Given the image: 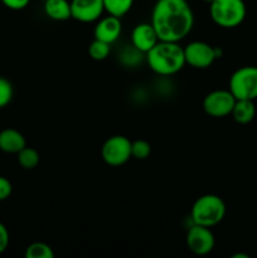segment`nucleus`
<instances>
[{"label":"nucleus","mask_w":257,"mask_h":258,"mask_svg":"<svg viewBox=\"0 0 257 258\" xmlns=\"http://www.w3.org/2000/svg\"><path fill=\"white\" fill-rule=\"evenodd\" d=\"M14 97V87L5 77H0V108H4Z\"/></svg>","instance_id":"4be33fe9"},{"label":"nucleus","mask_w":257,"mask_h":258,"mask_svg":"<svg viewBox=\"0 0 257 258\" xmlns=\"http://www.w3.org/2000/svg\"><path fill=\"white\" fill-rule=\"evenodd\" d=\"M232 117L239 125H247L252 122L256 116V106L252 100H236L232 110Z\"/></svg>","instance_id":"2eb2a0df"},{"label":"nucleus","mask_w":257,"mask_h":258,"mask_svg":"<svg viewBox=\"0 0 257 258\" xmlns=\"http://www.w3.org/2000/svg\"><path fill=\"white\" fill-rule=\"evenodd\" d=\"M13 185L10 180L5 176L0 175V202H4L12 196Z\"/></svg>","instance_id":"5701e85b"},{"label":"nucleus","mask_w":257,"mask_h":258,"mask_svg":"<svg viewBox=\"0 0 257 258\" xmlns=\"http://www.w3.org/2000/svg\"><path fill=\"white\" fill-rule=\"evenodd\" d=\"M145 62L155 75L171 77L185 66L184 48L178 42L159 40L145 54Z\"/></svg>","instance_id":"f03ea898"},{"label":"nucleus","mask_w":257,"mask_h":258,"mask_svg":"<svg viewBox=\"0 0 257 258\" xmlns=\"http://www.w3.org/2000/svg\"><path fill=\"white\" fill-rule=\"evenodd\" d=\"M226 213V203L221 197L217 194H204L196 199L189 218L193 224L212 228L223 221Z\"/></svg>","instance_id":"7ed1b4c3"},{"label":"nucleus","mask_w":257,"mask_h":258,"mask_svg":"<svg viewBox=\"0 0 257 258\" xmlns=\"http://www.w3.org/2000/svg\"><path fill=\"white\" fill-rule=\"evenodd\" d=\"M231 258H251L247 253H243V252H237V253L232 254Z\"/></svg>","instance_id":"a878e982"},{"label":"nucleus","mask_w":257,"mask_h":258,"mask_svg":"<svg viewBox=\"0 0 257 258\" xmlns=\"http://www.w3.org/2000/svg\"><path fill=\"white\" fill-rule=\"evenodd\" d=\"M43 9H44L45 15L55 22H66L68 19H72L71 2L68 0H44Z\"/></svg>","instance_id":"4468645a"},{"label":"nucleus","mask_w":257,"mask_h":258,"mask_svg":"<svg viewBox=\"0 0 257 258\" xmlns=\"http://www.w3.org/2000/svg\"><path fill=\"white\" fill-rule=\"evenodd\" d=\"M183 48L185 64L190 66L191 68H196V70L209 68L217 59L213 45L203 42V40H193Z\"/></svg>","instance_id":"1a4fd4ad"},{"label":"nucleus","mask_w":257,"mask_h":258,"mask_svg":"<svg viewBox=\"0 0 257 258\" xmlns=\"http://www.w3.org/2000/svg\"><path fill=\"white\" fill-rule=\"evenodd\" d=\"M27 146V140L20 131L8 127L0 131V150L5 154H18Z\"/></svg>","instance_id":"ddd939ff"},{"label":"nucleus","mask_w":257,"mask_h":258,"mask_svg":"<svg viewBox=\"0 0 257 258\" xmlns=\"http://www.w3.org/2000/svg\"><path fill=\"white\" fill-rule=\"evenodd\" d=\"M209 15L218 27L233 29L244 22L247 8L243 0H214L209 4Z\"/></svg>","instance_id":"20e7f679"},{"label":"nucleus","mask_w":257,"mask_h":258,"mask_svg":"<svg viewBox=\"0 0 257 258\" xmlns=\"http://www.w3.org/2000/svg\"><path fill=\"white\" fill-rule=\"evenodd\" d=\"M10 243V234L4 223L0 222V254L4 253Z\"/></svg>","instance_id":"b1692460"},{"label":"nucleus","mask_w":257,"mask_h":258,"mask_svg":"<svg viewBox=\"0 0 257 258\" xmlns=\"http://www.w3.org/2000/svg\"><path fill=\"white\" fill-rule=\"evenodd\" d=\"M118 62L127 68H135L145 60V53L136 49L133 44L125 45L118 53Z\"/></svg>","instance_id":"dca6fc26"},{"label":"nucleus","mask_w":257,"mask_h":258,"mask_svg":"<svg viewBox=\"0 0 257 258\" xmlns=\"http://www.w3.org/2000/svg\"><path fill=\"white\" fill-rule=\"evenodd\" d=\"M185 243L189 251L196 256H207L214 249L216 238L208 227L191 224L186 231Z\"/></svg>","instance_id":"6e6552de"},{"label":"nucleus","mask_w":257,"mask_h":258,"mask_svg":"<svg viewBox=\"0 0 257 258\" xmlns=\"http://www.w3.org/2000/svg\"><path fill=\"white\" fill-rule=\"evenodd\" d=\"M25 258H54L55 253L49 244L44 242H33L25 248Z\"/></svg>","instance_id":"6ab92c4d"},{"label":"nucleus","mask_w":257,"mask_h":258,"mask_svg":"<svg viewBox=\"0 0 257 258\" xmlns=\"http://www.w3.org/2000/svg\"><path fill=\"white\" fill-rule=\"evenodd\" d=\"M135 0H103V7L107 14L122 18L133 9Z\"/></svg>","instance_id":"f3484780"},{"label":"nucleus","mask_w":257,"mask_h":258,"mask_svg":"<svg viewBox=\"0 0 257 258\" xmlns=\"http://www.w3.org/2000/svg\"><path fill=\"white\" fill-rule=\"evenodd\" d=\"M122 33V23L121 18L113 17L107 14V17H101L96 22L93 28V37L95 39L102 40V42L112 44L120 38Z\"/></svg>","instance_id":"9b49d317"},{"label":"nucleus","mask_w":257,"mask_h":258,"mask_svg":"<svg viewBox=\"0 0 257 258\" xmlns=\"http://www.w3.org/2000/svg\"><path fill=\"white\" fill-rule=\"evenodd\" d=\"M131 143L123 135L110 136L101 148L102 160L110 166H122L131 159Z\"/></svg>","instance_id":"423d86ee"},{"label":"nucleus","mask_w":257,"mask_h":258,"mask_svg":"<svg viewBox=\"0 0 257 258\" xmlns=\"http://www.w3.org/2000/svg\"><path fill=\"white\" fill-rule=\"evenodd\" d=\"M111 53V44L102 42V40L93 39L88 47V54L95 60H105Z\"/></svg>","instance_id":"aec40b11"},{"label":"nucleus","mask_w":257,"mask_h":258,"mask_svg":"<svg viewBox=\"0 0 257 258\" xmlns=\"http://www.w3.org/2000/svg\"><path fill=\"white\" fill-rule=\"evenodd\" d=\"M17 155L19 165L23 169H27V170H32V169L37 168L40 161L39 153L34 148H29V146H25L24 149H22Z\"/></svg>","instance_id":"a211bd4d"},{"label":"nucleus","mask_w":257,"mask_h":258,"mask_svg":"<svg viewBox=\"0 0 257 258\" xmlns=\"http://www.w3.org/2000/svg\"><path fill=\"white\" fill-rule=\"evenodd\" d=\"M236 103V97L229 90H214L203 98V110L208 116L222 118L229 116Z\"/></svg>","instance_id":"0eeeda50"},{"label":"nucleus","mask_w":257,"mask_h":258,"mask_svg":"<svg viewBox=\"0 0 257 258\" xmlns=\"http://www.w3.org/2000/svg\"><path fill=\"white\" fill-rule=\"evenodd\" d=\"M228 90L236 100H252L257 98V67L244 66L238 68L229 77Z\"/></svg>","instance_id":"39448f33"},{"label":"nucleus","mask_w":257,"mask_h":258,"mask_svg":"<svg viewBox=\"0 0 257 258\" xmlns=\"http://www.w3.org/2000/svg\"><path fill=\"white\" fill-rule=\"evenodd\" d=\"M151 145L146 140H135L131 143V158L136 160H145L150 156Z\"/></svg>","instance_id":"412c9836"},{"label":"nucleus","mask_w":257,"mask_h":258,"mask_svg":"<svg viewBox=\"0 0 257 258\" xmlns=\"http://www.w3.org/2000/svg\"><path fill=\"white\" fill-rule=\"evenodd\" d=\"M130 42L136 49L146 54L159 42V37L151 23H139L131 30Z\"/></svg>","instance_id":"f8f14e48"},{"label":"nucleus","mask_w":257,"mask_h":258,"mask_svg":"<svg viewBox=\"0 0 257 258\" xmlns=\"http://www.w3.org/2000/svg\"><path fill=\"white\" fill-rule=\"evenodd\" d=\"M203 2H206L207 4H211V3H213L214 0H203Z\"/></svg>","instance_id":"bb28decb"},{"label":"nucleus","mask_w":257,"mask_h":258,"mask_svg":"<svg viewBox=\"0 0 257 258\" xmlns=\"http://www.w3.org/2000/svg\"><path fill=\"white\" fill-rule=\"evenodd\" d=\"M150 23L159 40L179 43L193 30L194 13L186 0H156Z\"/></svg>","instance_id":"f257e3e1"},{"label":"nucleus","mask_w":257,"mask_h":258,"mask_svg":"<svg viewBox=\"0 0 257 258\" xmlns=\"http://www.w3.org/2000/svg\"><path fill=\"white\" fill-rule=\"evenodd\" d=\"M0 2L10 10H23L29 5L30 0H0Z\"/></svg>","instance_id":"393cba45"},{"label":"nucleus","mask_w":257,"mask_h":258,"mask_svg":"<svg viewBox=\"0 0 257 258\" xmlns=\"http://www.w3.org/2000/svg\"><path fill=\"white\" fill-rule=\"evenodd\" d=\"M105 13L103 0H71L72 19L80 23H95Z\"/></svg>","instance_id":"9d476101"}]
</instances>
